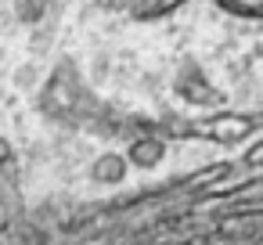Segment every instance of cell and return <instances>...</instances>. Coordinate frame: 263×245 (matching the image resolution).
Listing matches in <instances>:
<instances>
[{
    "label": "cell",
    "instance_id": "277c9868",
    "mask_svg": "<svg viewBox=\"0 0 263 245\" xmlns=\"http://www.w3.org/2000/svg\"><path fill=\"white\" fill-rule=\"evenodd\" d=\"M130 169H134V166H130L126 152H112V148H108V152H101V155L90 162V180L101 184V187H119Z\"/></svg>",
    "mask_w": 263,
    "mask_h": 245
},
{
    "label": "cell",
    "instance_id": "3957f363",
    "mask_svg": "<svg viewBox=\"0 0 263 245\" xmlns=\"http://www.w3.org/2000/svg\"><path fill=\"white\" fill-rule=\"evenodd\" d=\"M166 152H170V137L155 123L137 126V134L126 144V159H130L134 169H159L166 162Z\"/></svg>",
    "mask_w": 263,
    "mask_h": 245
},
{
    "label": "cell",
    "instance_id": "6da1fadb",
    "mask_svg": "<svg viewBox=\"0 0 263 245\" xmlns=\"http://www.w3.org/2000/svg\"><path fill=\"white\" fill-rule=\"evenodd\" d=\"M259 130H263L259 112H234V108L220 105L209 116H195V141H209V144H220V148L245 144Z\"/></svg>",
    "mask_w": 263,
    "mask_h": 245
},
{
    "label": "cell",
    "instance_id": "ba28073f",
    "mask_svg": "<svg viewBox=\"0 0 263 245\" xmlns=\"http://www.w3.org/2000/svg\"><path fill=\"white\" fill-rule=\"evenodd\" d=\"M234 245H263V231H256V234H249V238H241Z\"/></svg>",
    "mask_w": 263,
    "mask_h": 245
},
{
    "label": "cell",
    "instance_id": "5b68a950",
    "mask_svg": "<svg viewBox=\"0 0 263 245\" xmlns=\"http://www.w3.org/2000/svg\"><path fill=\"white\" fill-rule=\"evenodd\" d=\"M184 4L187 0H137V4L130 8V18L141 22V26H152V22H162V18L177 15Z\"/></svg>",
    "mask_w": 263,
    "mask_h": 245
},
{
    "label": "cell",
    "instance_id": "7a4b0ae2",
    "mask_svg": "<svg viewBox=\"0 0 263 245\" xmlns=\"http://www.w3.org/2000/svg\"><path fill=\"white\" fill-rule=\"evenodd\" d=\"M173 90H177V98L187 101L191 108H220V105H223V94L209 83V76H205V69H202L198 62H184V65H180V72H177V80H173Z\"/></svg>",
    "mask_w": 263,
    "mask_h": 245
},
{
    "label": "cell",
    "instance_id": "52a82bcc",
    "mask_svg": "<svg viewBox=\"0 0 263 245\" xmlns=\"http://www.w3.org/2000/svg\"><path fill=\"white\" fill-rule=\"evenodd\" d=\"M238 166H241V169H263V137H256V141L241 152Z\"/></svg>",
    "mask_w": 263,
    "mask_h": 245
},
{
    "label": "cell",
    "instance_id": "8992f818",
    "mask_svg": "<svg viewBox=\"0 0 263 245\" xmlns=\"http://www.w3.org/2000/svg\"><path fill=\"white\" fill-rule=\"evenodd\" d=\"M220 11L241 22H263V0H213Z\"/></svg>",
    "mask_w": 263,
    "mask_h": 245
}]
</instances>
